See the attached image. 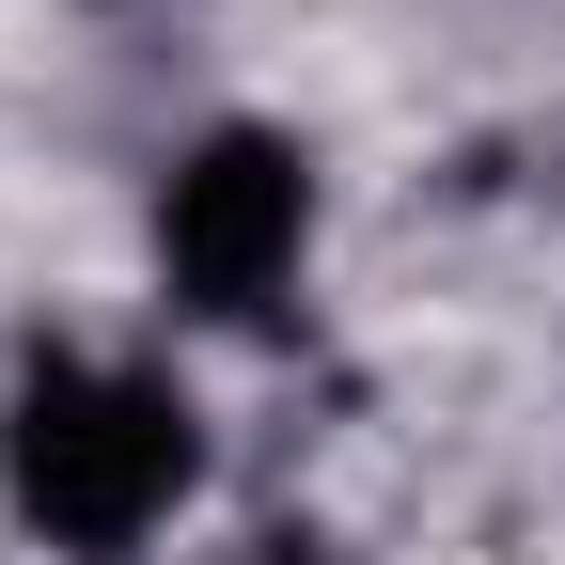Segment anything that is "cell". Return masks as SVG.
<instances>
[{
    "label": "cell",
    "mask_w": 565,
    "mask_h": 565,
    "mask_svg": "<svg viewBox=\"0 0 565 565\" xmlns=\"http://www.w3.org/2000/svg\"><path fill=\"white\" fill-rule=\"evenodd\" d=\"M204 487V408L158 362H110V345H32L17 393H0V503L32 550L63 565H141Z\"/></svg>",
    "instance_id": "cell-1"
},
{
    "label": "cell",
    "mask_w": 565,
    "mask_h": 565,
    "mask_svg": "<svg viewBox=\"0 0 565 565\" xmlns=\"http://www.w3.org/2000/svg\"><path fill=\"white\" fill-rule=\"evenodd\" d=\"M315 267V158L282 126H204L158 173V282L204 330H267L282 282Z\"/></svg>",
    "instance_id": "cell-2"
},
{
    "label": "cell",
    "mask_w": 565,
    "mask_h": 565,
    "mask_svg": "<svg viewBox=\"0 0 565 565\" xmlns=\"http://www.w3.org/2000/svg\"><path fill=\"white\" fill-rule=\"evenodd\" d=\"M236 565H345V550H330V534H252Z\"/></svg>",
    "instance_id": "cell-3"
}]
</instances>
